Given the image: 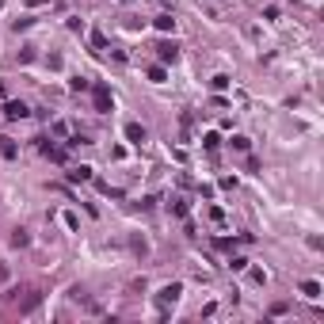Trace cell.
<instances>
[{
    "label": "cell",
    "mask_w": 324,
    "mask_h": 324,
    "mask_svg": "<svg viewBox=\"0 0 324 324\" xmlns=\"http://www.w3.org/2000/svg\"><path fill=\"white\" fill-rule=\"evenodd\" d=\"M176 297H179V286L172 282V286H164V290H161V305H176Z\"/></svg>",
    "instance_id": "6da1fadb"
},
{
    "label": "cell",
    "mask_w": 324,
    "mask_h": 324,
    "mask_svg": "<svg viewBox=\"0 0 324 324\" xmlns=\"http://www.w3.org/2000/svg\"><path fill=\"white\" fill-rule=\"evenodd\" d=\"M96 107H99V111H111V92H107L103 84L96 88Z\"/></svg>",
    "instance_id": "7a4b0ae2"
},
{
    "label": "cell",
    "mask_w": 324,
    "mask_h": 324,
    "mask_svg": "<svg viewBox=\"0 0 324 324\" xmlns=\"http://www.w3.org/2000/svg\"><path fill=\"white\" fill-rule=\"evenodd\" d=\"M4 115H8V118H27V107H23V103H8V107H4Z\"/></svg>",
    "instance_id": "3957f363"
},
{
    "label": "cell",
    "mask_w": 324,
    "mask_h": 324,
    "mask_svg": "<svg viewBox=\"0 0 324 324\" xmlns=\"http://www.w3.org/2000/svg\"><path fill=\"white\" fill-rule=\"evenodd\" d=\"M301 294L305 297H321V286H317V282H301Z\"/></svg>",
    "instance_id": "277c9868"
},
{
    "label": "cell",
    "mask_w": 324,
    "mask_h": 324,
    "mask_svg": "<svg viewBox=\"0 0 324 324\" xmlns=\"http://www.w3.org/2000/svg\"><path fill=\"white\" fill-rule=\"evenodd\" d=\"M126 133H130L133 141H145V130H141V126H137V122H130V126H126Z\"/></svg>",
    "instance_id": "5b68a950"
},
{
    "label": "cell",
    "mask_w": 324,
    "mask_h": 324,
    "mask_svg": "<svg viewBox=\"0 0 324 324\" xmlns=\"http://www.w3.org/2000/svg\"><path fill=\"white\" fill-rule=\"evenodd\" d=\"M161 58H164V61H176V46L164 42V46H161Z\"/></svg>",
    "instance_id": "8992f818"
},
{
    "label": "cell",
    "mask_w": 324,
    "mask_h": 324,
    "mask_svg": "<svg viewBox=\"0 0 324 324\" xmlns=\"http://www.w3.org/2000/svg\"><path fill=\"white\" fill-rule=\"evenodd\" d=\"M157 27H161V31H172V27H176V19H168V15H161V19H157Z\"/></svg>",
    "instance_id": "52a82bcc"
},
{
    "label": "cell",
    "mask_w": 324,
    "mask_h": 324,
    "mask_svg": "<svg viewBox=\"0 0 324 324\" xmlns=\"http://www.w3.org/2000/svg\"><path fill=\"white\" fill-rule=\"evenodd\" d=\"M4 279H8V267H4V263H0V282H4Z\"/></svg>",
    "instance_id": "ba28073f"
}]
</instances>
